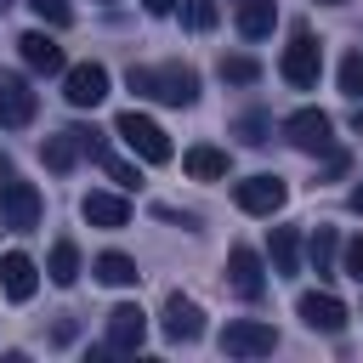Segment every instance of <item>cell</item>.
<instances>
[{
  "instance_id": "obj_8",
  "label": "cell",
  "mask_w": 363,
  "mask_h": 363,
  "mask_svg": "<svg viewBox=\"0 0 363 363\" xmlns=\"http://www.w3.org/2000/svg\"><path fill=\"white\" fill-rule=\"evenodd\" d=\"M62 96H68V108H96V102L108 96V68H102V62H74V68H62Z\"/></svg>"
},
{
  "instance_id": "obj_17",
  "label": "cell",
  "mask_w": 363,
  "mask_h": 363,
  "mask_svg": "<svg viewBox=\"0 0 363 363\" xmlns=\"http://www.w3.org/2000/svg\"><path fill=\"white\" fill-rule=\"evenodd\" d=\"M233 23H238L244 40H267V34L278 28V6H272V0H238V17H233Z\"/></svg>"
},
{
  "instance_id": "obj_33",
  "label": "cell",
  "mask_w": 363,
  "mask_h": 363,
  "mask_svg": "<svg viewBox=\"0 0 363 363\" xmlns=\"http://www.w3.org/2000/svg\"><path fill=\"white\" fill-rule=\"evenodd\" d=\"M346 204H352V210H357V216H363V182H357V187H352V193H346Z\"/></svg>"
},
{
  "instance_id": "obj_3",
  "label": "cell",
  "mask_w": 363,
  "mask_h": 363,
  "mask_svg": "<svg viewBox=\"0 0 363 363\" xmlns=\"http://www.w3.org/2000/svg\"><path fill=\"white\" fill-rule=\"evenodd\" d=\"M113 136H119L136 159H147V164H170V153H176V147H170V136H164L147 113H136V108H125V113L113 119Z\"/></svg>"
},
{
  "instance_id": "obj_34",
  "label": "cell",
  "mask_w": 363,
  "mask_h": 363,
  "mask_svg": "<svg viewBox=\"0 0 363 363\" xmlns=\"http://www.w3.org/2000/svg\"><path fill=\"white\" fill-rule=\"evenodd\" d=\"M352 130H357V136H363V108H357V113H352Z\"/></svg>"
},
{
  "instance_id": "obj_14",
  "label": "cell",
  "mask_w": 363,
  "mask_h": 363,
  "mask_svg": "<svg viewBox=\"0 0 363 363\" xmlns=\"http://www.w3.org/2000/svg\"><path fill=\"white\" fill-rule=\"evenodd\" d=\"M17 51H23V62H28L34 74H62V68H68V57H62V45H57L51 34H23Z\"/></svg>"
},
{
  "instance_id": "obj_5",
  "label": "cell",
  "mask_w": 363,
  "mask_h": 363,
  "mask_svg": "<svg viewBox=\"0 0 363 363\" xmlns=\"http://www.w3.org/2000/svg\"><path fill=\"white\" fill-rule=\"evenodd\" d=\"M284 199H289V187L278 182V176H244V182H233V204L244 210V216H278L284 210Z\"/></svg>"
},
{
  "instance_id": "obj_29",
  "label": "cell",
  "mask_w": 363,
  "mask_h": 363,
  "mask_svg": "<svg viewBox=\"0 0 363 363\" xmlns=\"http://www.w3.org/2000/svg\"><path fill=\"white\" fill-rule=\"evenodd\" d=\"M102 170H108V176H113L119 187H136V170H130L125 159H113V153H102Z\"/></svg>"
},
{
  "instance_id": "obj_21",
  "label": "cell",
  "mask_w": 363,
  "mask_h": 363,
  "mask_svg": "<svg viewBox=\"0 0 363 363\" xmlns=\"http://www.w3.org/2000/svg\"><path fill=\"white\" fill-rule=\"evenodd\" d=\"M91 272L102 278V284H113V289H125V284H136L142 272H136V261L130 255H119V250H102L96 261H91Z\"/></svg>"
},
{
  "instance_id": "obj_22",
  "label": "cell",
  "mask_w": 363,
  "mask_h": 363,
  "mask_svg": "<svg viewBox=\"0 0 363 363\" xmlns=\"http://www.w3.org/2000/svg\"><path fill=\"white\" fill-rule=\"evenodd\" d=\"M306 255H312L318 278H329V272H335V255H340V238H335V227H318V233H312V244H306Z\"/></svg>"
},
{
  "instance_id": "obj_27",
  "label": "cell",
  "mask_w": 363,
  "mask_h": 363,
  "mask_svg": "<svg viewBox=\"0 0 363 363\" xmlns=\"http://www.w3.org/2000/svg\"><path fill=\"white\" fill-rule=\"evenodd\" d=\"M28 6H34V17H40V23H51V28H68V23H74L68 0H28Z\"/></svg>"
},
{
  "instance_id": "obj_25",
  "label": "cell",
  "mask_w": 363,
  "mask_h": 363,
  "mask_svg": "<svg viewBox=\"0 0 363 363\" xmlns=\"http://www.w3.org/2000/svg\"><path fill=\"white\" fill-rule=\"evenodd\" d=\"M216 17H221V11H216V0H187V6H182V23H187L193 34L216 28Z\"/></svg>"
},
{
  "instance_id": "obj_32",
  "label": "cell",
  "mask_w": 363,
  "mask_h": 363,
  "mask_svg": "<svg viewBox=\"0 0 363 363\" xmlns=\"http://www.w3.org/2000/svg\"><path fill=\"white\" fill-rule=\"evenodd\" d=\"M0 125H17V108L6 102V91H0Z\"/></svg>"
},
{
  "instance_id": "obj_2",
  "label": "cell",
  "mask_w": 363,
  "mask_h": 363,
  "mask_svg": "<svg viewBox=\"0 0 363 363\" xmlns=\"http://www.w3.org/2000/svg\"><path fill=\"white\" fill-rule=\"evenodd\" d=\"M0 227L6 233H34L40 227V187L17 182L11 164H0Z\"/></svg>"
},
{
  "instance_id": "obj_19",
  "label": "cell",
  "mask_w": 363,
  "mask_h": 363,
  "mask_svg": "<svg viewBox=\"0 0 363 363\" xmlns=\"http://www.w3.org/2000/svg\"><path fill=\"white\" fill-rule=\"evenodd\" d=\"M45 278H51L57 289H68V284L79 278V250H74V238H57V244H51V255H45Z\"/></svg>"
},
{
  "instance_id": "obj_31",
  "label": "cell",
  "mask_w": 363,
  "mask_h": 363,
  "mask_svg": "<svg viewBox=\"0 0 363 363\" xmlns=\"http://www.w3.org/2000/svg\"><path fill=\"white\" fill-rule=\"evenodd\" d=\"M142 6H147V11H153V17H164V11H176V6H182V0H142Z\"/></svg>"
},
{
  "instance_id": "obj_10",
  "label": "cell",
  "mask_w": 363,
  "mask_h": 363,
  "mask_svg": "<svg viewBox=\"0 0 363 363\" xmlns=\"http://www.w3.org/2000/svg\"><path fill=\"white\" fill-rule=\"evenodd\" d=\"M295 312H301V323L318 329V335H340V329H346V301L329 295V289H306V295L295 301Z\"/></svg>"
},
{
  "instance_id": "obj_26",
  "label": "cell",
  "mask_w": 363,
  "mask_h": 363,
  "mask_svg": "<svg viewBox=\"0 0 363 363\" xmlns=\"http://www.w3.org/2000/svg\"><path fill=\"white\" fill-rule=\"evenodd\" d=\"M340 91H346L352 102H363V51H352V57L340 62Z\"/></svg>"
},
{
  "instance_id": "obj_20",
  "label": "cell",
  "mask_w": 363,
  "mask_h": 363,
  "mask_svg": "<svg viewBox=\"0 0 363 363\" xmlns=\"http://www.w3.org/2000/svg\"><path fill=\"white\" fill-rule=\"evenodd\" d=\"M85 153V142H79V130L68 125V130H57V136H45V164L62 176V170H74V159Z\"/></svg>"
},
{
  "instance_id": "obj_30",
  "label": "cell",
  "mask_w": 363,
  "mask_h": 363,
  "mask_svg": "<svg viewBox=\"0 0 363 363\" xmlns=\"http://www.w3.org/2000/svg\"><path fill=\"white\" fill-rule=\"evenodd\" d=\"M238 130H244V142H267V119H244Z\"/></svg>"
},
{
  "instance_id": "obj_35",
  "label": "cell",
  "mask_w": 363,
  "mask_h": 363,
  "mask_svg": "<svg viewBox=\"0 0 363 363\" xmlns=\"http://www.w3.org/2000/svg\"><path fill=\"white\" fill-rule=\"evenodd\" d=\"M318 6H346V0H318Z\"/></svg>"
},
{
  "instance_id": "obj_15",
  "label": "cell",
  "mask_w": 363,
  "mask_h": 363,
  "mask_svg": "<svg viewBox=\"0 0 363 363\" xmlns=\"http://www.w3.org/2000/svg\"><path fill=\"white\" fill-rule=\"evenodd\" d=\"M79 216H85L91 227H108V233H113V227H125V221H130V204H125L119 193H85Z\"/></svg>"
},
{
  "instance_id": "obj_6",
  "label": "cell",
  "mask_w": 363,
  "mask_h": 363,
  "mask_svg": "<svg viewBox=\"0 0 363 363\" xmlns=\"http://www.w3.org/2000/svg\"><path fill=\"white\" fill-rule=\"evenodd\" d=\"M272 346H278V329L261 323V318H233L221 329V352L227 357H267Z\"/></svg>"
},
{
  "instance_id": "obj_7",
  "label": "cell",
  "mask_w": 363,
  "mask_h": 363,
  "mask_svg": "<svg viewBox=\"0 0 363 363\" xmlns=\"http://www.w3.org/2000/svg\"><path fill=\"white\" fill-rule=\"evenodd\" d=\"M318 68H323V51H318L312 34H295V40L284 45V57H278V74H284L295 91H312V85H318Z\"/></svg>"
},
{
  "instance_id": "obj_1",
  "label": "cell",
  "mask_w": 363,
  "mask_h": 363,
  "mask_svg": "<svg viewBox=\"0 0 363 363\" xmlns=\"http://www.w3.org/2000/svg\"><path fill=\"white\" fill-rule=\"evenodd\" d=\"M125 85H130L136 96L164 102V108H193V102H199V74H193L187 62H159V68H147V62L136 68V62H130Z\"/></svg>"
},
{
  "instance_id": "obj_18",
  "label": "cell",
  "mask_w": 363,
  "mask_h": 363,
  "mask_svg": "<svg viewBox=\"0 0 363 363\" xmlns=\"http://www.w3.org/2000/svg\"><path fill=\"white\" fill-rule=\"evenodd\" d=\"M182 170H187L193 182H221V176H227V153L210 147V142H199V147L182 153Z\"/></svg>"
},
{
  "instance_id": "obj_23",
  "label": "cell",
  "mask_w": 363,
  "mask_h": 363,
  "mask_svg": "<svg viewBox=\"0 0 363 363\" xmlns=\"http://www.w3.org/2000/svg\"><path fill=\"white\" fill-rule=\"evenodd\" d=\"M227 85H255L261 79V62L255 57H221V68H216Z\"/></svg>"
},
{
  "instance_id": "obj_13",
  "label": "cell",
  "mask_w": 363,
  "mask_h": 363,
  "mask_svg": "<svg viewBox=\"0 0 363 363\" xmlns=\"http://www.w3.org/2000/svg\"><path fill=\"white\" fill-rule=\"evenodd\" d=\"M0 289H6L11 301H34V289H40V267H34L23 250H6V255H0Z\"/></svg>"
},
{
  "instance_id": "obj_12",
  "label": "cell",
  "mask_w": 363,
  "mask_h": 363,
  "mask_svg": "<svg viewBox=\"0 0 363 363\" xmlns=\"http://www.w3.org/2000/svg\"><path fill=\"white\" fill-rule=\"evenodd\" d=\"M142 340H147V312L130 306V301L113 306V312H108V352H136Z\"/></svg>"
},
{
  "instance_id": "obj_24",
  "label": "cell",
  "mask_w": 363,
  "mask_h": 363,
  "mask_svg": "<svg viewBox=\"0 0 363 363\" xmlns=\"http://www.w3.org/2000/svg\"><path fill=\"white\" fill-rule=\"evenodd\" d=\"M0 91H6V102L17 108V125H28V119H34V91H28V79L11 74V79H0Z\"/></svg>"
},
{
  "instance_id": "obj_9",
  "label": "cell",
  "mask_w": 363,
  "mask_h": 363,
  "mask_svg": "<svg viewBox=\"0 0 363 363\" xmlns=\"http://www.w3.org/2000/svg\"><path fill=\"white\" fill-rule=\"evenodd\" d=\"M227 284H233L238 301H261V295H267V267H261V255H255L250 244H233V255H227Z\"/></svg>"
},
{
  "instance_id": "obj_11",
  "label": "cell",
  "mask_w": 363,
  "mask_h": 363,
  "mask_svg": "<svg viewBox=\"0 0 363 363\" xmlns=\"http://www.w3.org/2000/svg\"><path fill=\"white\" fill-rule=\"evenodd\" d=\"M159 329H164V340H176V346H193V340L204 335V312H199V301H187V295H170V301H164V312H159Z\"/></svg>"
},
{
  "instance_id": "obj_28",
  "label": "cell",
  "mask_w": 363,
  "mask_h": 363,
  "mask_svg": "<svg viewBox=\"0 0 363 363\" xmlns=\"http://www.w3.org/2000/svg\"><path fill=\"white\" fill-rule=\"evenodd\" d=\"M340 261H346V278H357V284H363V233L340 244Z\"/></svg>"
},
{
  "instance_id": "obj_16",
  "label": "cell",
  "mask_w": 363,
  "mask_h": 363,
  "mask_svg": "<svg viewBox=\"0 0 363 363\" xmlns=\"http://www.w3.org/2000/svg\"><path fill=\"white\" fill-rule=\"evenodd\" d=\"M267 261H272V278H295L301 272V238H295V227H272Z\"/></svg>"
},
{
  "instance_id": "obj_4",
  "label": "cell",
  "mask_w": 363,
  "mask_h": 363,
  "mask_svg": "<svg viewBox=\"0 0 363 363\" xmlns=\"http://www.w3.org/2000/svg\"><path fill=\"white\" fill-rule=\"evenodd\" d=\"M329 130H335V125H329V113H323V108H301V113H289V119H284L289 147H301V153H312V159L335 153V136H329Z\"/></svg>"
}]
</instances>
